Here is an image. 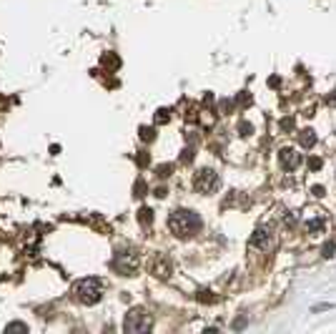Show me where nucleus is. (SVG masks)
Listing matches in <instances>:
<instances>
[{"label":"nucleus","instance_id":"f257e3e1","mask_svg":"<svg viewBox=\"0 0 336 334\" xmlns=\"http://www.w3.org/2000/svg\"><path fill=\"white\" fill-rule=\"evenodd\" d=\"M168 229L173 236L178 239H188L201 231V219L198 214L191 211V209H176L171 216H168Z\"/></svg>","mask_w":336,"mask_h":334},{"label":"nucleus","instance_id":"b1692460","mask_svg":"<svg viewBox=\"0 0 336 334\" xmlns=\"http://www.w3.org/2000/svg\"><path fill=\"white\" fill-rule=\"evenodd\" d=\"M314 196H319V199L324 196V186H314Z\"/></svg>","mask_w":336,"mask_h":334},{"label":"nucleus","instance_id":"dca6fc26","mask_svg":"<svg viewBox=\"0 0 336 334\" xmlns=\"http://www.w3.org/2000/svg\"><path fill=\"white\" fill-rule=\"evenodd\" d=\"M5 332H28V324H23V322H13V324L5 327Z\"/></svg>","mask_w":336,"mask_h":334},{"label":"nucleus","instance_id":"4468645a","mask_svg":"<svg viewBox=\"0 0 336 334\" xmlns=\"http://www.w3.org/2000/svg\"><path fill=\"white\" fill-rule=\"evenodd\" d=\"M239 134H241V136H251V134H254V126L246 123V121H241V123H239Z\"/></svg>","mask_w":336,"mask_h":334},{"label":"nucleus","instance_id":"20e7f679","mask_svg":"<svg viewBox=\"0 0 336 334\" xmlns=\"http://www.w3.org/2000/svg\"><path fill=\"white\" fill-rule=\"evenodd\" d=\"M218 173L213 168H201L196 176H193V188L198 194H213L216 188H218Z\"/></svg>","mask_w":336,"mask_h":334},{"label":"nucleus","instance_id":"f3484780","mask_svg":"<svg viewBox=\"0 0 336 334\" xmlns=\"http://www.w3.org/2000/svg\"><path fill=\"white\" fill-rule=\"evenodd\" d=\"M334 251H336V244H334V241L324 244V249H321V254H324L326 259H329V256H334Z\"/></svg>","mask_w":336,"mask_h":334},{"label":"nucleus","instance_id":"6ab92c4d","mask_svg":"<svg viewBox=\"0 0 336 334\" xmlns=\"http://www.w3.org/2000/svg\"><path fill=\"white\" fill-rule=\"evenodd\" d=\"M171 171H173V166H158V176H160V179H168Z\"/></svg>","mask_w":336,"mask_h":334},{"label":"nucleus","instance_id":"4be33fe9","mask_svg":"<svg viewBox=\"0 0 336 334\" xmlns=\"http://www.w3.org/2000/svg\"><path fill=\"white\" fill-rule=\"evenodd\" d=\"M191 158H193V149H186L183 156H181V161H191Z\"/></svg>","mask_w":336,"mask_h":334},{"label":"nucleus","instance_id":"aec40b11","mask_svg":"<svg viewBox=\"0 0 336 334\" xmlns=\"http://www.w3.org/2000/svg\"><path fill=\"white\" fill-rule=\"evenodd\" d=\"M239 106H246V103H251V96H248V93H239Z\"/></svg>","mask_w":336,"mask_h":334},{"label":"nucleus","instance_id":"39448f33","mask_svg":"<svg viewBox=\"0 0 336 334\" xmlns=\"http://www.w3.org/2000/svg\"><path fill=\"white\" fill-rule=\"evenodd\" d=\"M115 269L121 274H133L138 269V256L133 251H121L115 254Z\"/></svg>","mask_w":336,"mask_h":334},{"label":"nucleus","instance_id":"412c9836","mask_svg":"<svg viewBox=\"0 0 336 334\" xmlns=\"http://www.w3.org/2000/svg\"><path fill=\"white\" fill-rule=\"evenodd\" d=\"M198 299H201V301H216V297H211V292H201Z\"/></svg>","mask_w":336,"mask_h":334},{"label":"nucleus","instance_id":"f8f14e48","mask_svg":"<svg viewBox=\"0 0 336 334\" xmlns=\"http://www.w3.org/2000/svg\"><path fill=\"white\" fill-rule=\"evenodd\" d=\"M138 219H141V224H151L153 221V211L151 209H141L138 211Z\"/></svg>","mask_w":336,"mask_h":334},{"label":"nucleus","instance_id":"5701e85b","mask_svg":"<svg viewBox=\"0 0 336 334\" xmlns=\"http://www.w3.org/2000/svg\"><path fill=\"white\" fill-rule=\"evenodd\" d=\"M281 128H284V131L294 128V118H284V121H281Z\"/></svg>","mask_w":336,"mask_h":334},{"label":"nucleus","instance_id":"7ed1b4c3","mask_svg":"<svg viewBox=\"0 0 336 334\" xmlns=\"http://www.w3.org/2000/svg\"><path fill=\"white\" fill-rule=\"evenodd\" d=\"M151 324H153L151 314L145 312V309H141V307L130 309V312L126 314V319H123V329H126V332H133V334L148 332V329H151Z\"/></svg>","mask_w":336,"mask_h":334},{"label":"nucleus","instance_id":"0eeeda50","mask_svg":"<svg viewBox=\"0 0 336 334\" xmlns=\"http://www.w3.org/2000/svg\"><path fill=\"white\" fill-rule=\"evenodd\" d=\"M271 229H264V226H258L254 234H251V239H248V246L251 249H269V244H271Z\"/></svg>","mask_w":336,"mask_h":334},{"label":"nucleus","instance_id":"ddd939ff","mask_svg":"<svg viewBox=\"0 0 336 334\" xmlns=\"http://www.w3.org/2000/svg\"><path fill=\"white\" fill-rule=\"evenodd\" d=\"M171 118V111L168 108H160V111H156V123H166Z\"/></svg>","mask_w":336,"mask_h":334},{"label":"nucleus","instance_id":"393cba45","mask_svg":"<svg viewBox=\"0 0 336 334\" xmlns=\"http://www.w3.org/2000/svg\"><path fill=\"white\" fill-rule=\"evenodd\" d=\"M309 166L316 171V168H321V161H319V158H311V161H309Z\"/></svg>","mask_w":336,"mask_h":334},{"label":"nucleus","instance_id":"9b49d317","mask_svg":"<svg viewBox=\"0 0 336 334\" xmlns=\"http://www.w3.org/2000/svg\"><path fill=\"white\" fill-rule=\"evenodd\" d=\"M100 63H103L106 68H111V70H115V68L121 66V58L115 55V53H108V55H103V58H100Z\"/></svg>","mask_w":336,"mask_h":334},{"label":"nucleus","instance_id":"423d86ee","mask_svg":"<svg viewBox=\"0 0 336 334\" xmlns=\"http://www.w3.org/2000/svg\"><path fill=\"white\" fill-rule=\"evenodd\" d=\"M279 164H281L286 171H294V168L301 166V153H299L296 149H291V146H284V149L279 151Z\"/></svg>","mask_w":336,"mask_h":334},{"label":"nucleus","instance_id":"1a4fd4ad","mask_svg":"<svg viewBox=\"0 0 336 334\" xmlns=\"http://www.w3.org/2000/svg\"><path fill=\"white\" fill-rule=\"evenodd\" d=\"M299 141H301V146H304V149H311L314 143H316V134H314L311 128H304L301 134H299Z\"/></svg>","mask_w":336,"mask_h":334},{"label":"nucleus","instance_id":"2eb2a0df","mask_svg":"<svg viewBox=\"0 0 336 334\" xmlns=\"http://www.w3.org/2000/svg\"><path fill=\"white\" fill-rule=\"evenodd\" d=\"M141 138H143V141H153V138H156V131H153V128L141 126Z\"/></svg>","mask_w":336,"mask_h":334},{"label":"nucleus","instance_id":"f03ea898","mask_svg":"<svg viewBox=\"0 0 336 334\" xmlns=\"http://www.w3.org/2000/svg\"><path fill=\"white\" fill-rule=\"evenodd\" d=\"M73 294H76V299L80 304H96L100 301V297H103V286H100L98 279H80L76 284V289H73Z\"/></svg>","mask_w":336,"mask_h":334},{"label":"nucleus","instance_id":"9d476101","mask_svg":"<svg viewBox=\"0 0 336 334\" xmlns=\"http://www.w3.org/2000/svg\"><path fill=\"white\" fill-rule=\"evenodd\" d=\"M326 229V221L324 219H311V221H306V231H309V234H321V231Z\"/></svg>","mask_w":336,"mask_h":334},{"label":"nucleus","instance_id":"a211bd4d","mask_svg":"<svg viewBox=\"0 0 336 334\" xmlns=\"http://www.w3.org/2000/svg\"><path fill=\"white\" fill-rule=\"evenodd\" d=\"M133 191H136V196H145V181H143V179L136 181V188H133Z\"/></svg>","mask_w":336,"mask_h":334},{"label":"nucleus","instance_id":"6e6552de","mask_svg":"<svg viewBox=\"0 0 336 334\" xmlns=\"http://www.w3.org/2000/svg\"><path fill=\"white\" fill-rule=\"evenodd\" d=\"M151 269H153L156 277H171V261H168L163 254H156V256H153Z\"/></svg>","mask_w":336,"mask_h":334}]
</instances>
